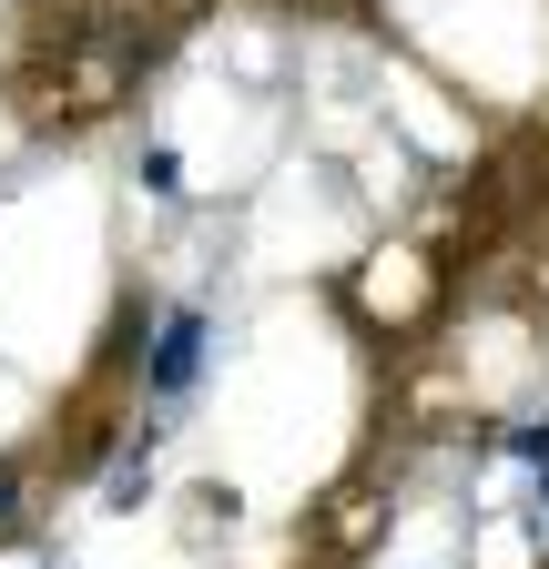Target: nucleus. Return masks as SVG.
<instances>
[{
  "label": "nucleus",
  "instance_id": "obj_1",
  "mask_svg": "<svg viewBox=\"0 0 549 569\" xmlns=\"http://www.w3.org/2000/svg\"><path fill=\"white\" fill-rule=\"evenodd\" d=\"M203 356H214V316L203 306H153V336H143V407L153 417H173L203 387Z\"/></svg>",
  "mask_w": 549,
  "mask_h": 569
},
{
  "label": "nucleus",
  "instance_id": "obj_2",
  "mask_svg": "<svg viewBox=\"0 0 549 569\" xmlns=\"http://www.w3.org/2000/svg\"><path fill=\"white\" fill-rule=\"evenodd\" d=\"M31 478H41V458H31V448L0 458V539H21V529H31Z\"/></svg>",
  "mask_w": 549,
  "mask_h": 569
},
{
  "label": "nucleus",
  "instance_id": "obj_3",
  "mask_svg": "<svg viewBox=\"0 0 549 569\" xmlns=\"http://www.w3.org/2000/svg\"><path fill=\"white\" fill-rule=\"evenodd\" d=\"M143 183H153V193H183V153H173V142H153V153H143Z\"/></svg>",
  "mask_w": 549,
  "mask_h": 569
},
{
  "label": "nucleus",
  "instance_id": "obj_4",
  "mask_svg": "<svg viewBox=\"0 0 549 569\" xmlns=\"http://www.w3.org/2000/svg\"><path fill=\"white\" fill-rule=\"evenodd\" d=\"M539 529H549V458H539Z\"/></svg>",
  "mask_w": 549,
  "mask_h": 569
}]
</instances>
